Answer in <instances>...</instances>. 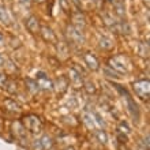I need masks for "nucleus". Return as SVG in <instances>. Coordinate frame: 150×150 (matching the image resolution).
Segmentation results:
<instances>
[{"label": "nucleus", "mask_w": 150, "mask_h": 150, "mask_svg": "<svg viewBox=\"0 0 150 150\" xmlns=\"http://www.w3.org/2000/svg\"><path fill=\"white\" fill-rule=\"evenodd\" d=\"M23 127L28 128L33 134H38V132H41L42 124H41V120H40L37 116L29 115V116H26V117L23 119Z\"/></svg>", "instance_id": "1"}, {"label": "nucleus", "mask_w": 150, "mask_h": 150, "mask_svg": "<svg viewBox=\"0 0 150 150\" xmlns=\"http://www.w3.org/2000/svg\"><path fill=\"white\" fill-rule=\"evenodd\" d=\"M134 90L141 98L149 97V81H138L134 83Z\"/></svg>", "instance_id": "2"}, {"label": "nucleus", "mask_w": 150, "mask_h": 150, "mask_svg": "<svg viewBox=\"0 0 150 150\" xmlns=\"http://www.w3.org/2000/svg\"><path fill=\"white\" fill-rule=\"evenodd\" d=\"M67 37H68V40L71 41V42H74V44H81L83 42V34L81 33V30L79 29H76V28H74V26H70V28H67Z\"/></svg>", "instance_id": "3"}, {"label": "nucleus", "mask_w": 150, "mask_h": 150, "mask_svg": "<svg viewBox=\"0 0 150 150\" xmlns=\"http://www.w3.org/2000/svg\"><path fill=\"white\" fill-rule=\"evenodd\" d=\"M116 89H119V90L122 91V93H124V96H126V98H127V103H128V107H130V111H131V115L134 116V119L138 122V119H139V111H138V107H137V104L132 101V98L130 97V94L127 93L124 89H122V87L119 86V85H113Z\"/></svg>", "instance_id": "4"}, {"label": "nucleus", "mask_w": 150, "mask_h": 150, "mask_svg": "<svg viewBox=\"0 0 150 150\" xmlns=\"http://www.w3.org/2000/svg\"><path fill=\"white\" fill-rule=\"evenodd\" d=\"M36 83L38 85V87L44 89V90H52V89H53L52 81L48 78L45 74H42V72H38V74H37V82Z\"/></svg>", "instance_id": "5"}, {"label": "nucleus", "mask_w": 150, "mask_h": 150, "mask_svg": "<svg viewBox=\"0 0 150 150\" xmlns=\"http://www.w3.org/2000/svg\"><path fill=\"white\" fill-rule=\"evenodd\" d=\"M85 62H86L87 67L90 68V70H93V71L98 70L100 64H98V60H97V57H96L94 55H91V53H86V55H85Z\"/></svg>", "instance_id": "6"}, {"label": "nucleus", "mask_w": 150, "mask_h": 150, "mask_svg": "<svg viewBox=\"0 0 150 150\" xmlns=\"http://www.w3.org/2000/svg\"><path fill=\"white\" fill-rule=\"evenodd\" d=\"M41 36L42 38L47 41V42H51V44H55L57 40H56V34L52 32L49 28H42L41 29Z\"/></svg>", "instance_id": "7"}, {"label": "nucleus", "mask_w": 150, "mask_h": 150, "mask_svg": "<svg viewBox=\"0 0 150 150\" xmlns=\"http://www.w3.org/2000/svg\"><path fill=\"white\" fill-rule=\"evenodd\" d=\"M26 28L30 33H37L40 30V22L36 16H30L28 21H26Z\"/></svg>", "instance_id": "8"}, {"label": "nucleus", "mask_w": 150, "mask_h": 150, "mask_svg": "<svg viewBox=\"0 0 150 150\" xmlns=\"http://www.w3.org/2000/svg\"><path fill=\"white\" fill-rule=\"evenodd\" d=\"M12 131H14V134H15L16 138L25 139V141H26V132H25L23 124H21V123L15 122V123H14V126H12Z\"/></svg>", "instance_id": "9"}, {"label": "nucleus", "mask_w": 150, "mask_h": 150, "mask_svg": "<svg viewBox=\"0 0 150 150\" xmlns=\"http://www.w3.org/2000/svg\"><path fill=\"white\" fill-rule=\"evenodd\" d=\"M109 66H111V67L113 68L116 72H126L127 71L126 66L119 62V57H113V59L109 60Z\"/></svg>", "instance_id": "10"}, {"label": "nucleus", "mask_w": 150, "mask_h": 150, "mask_svg": "<svg viewBox=\"0 0 150 150\" xmlns=\"http://www.w3.org/2000/svg\"><path fill=\"white\" fill-rule=\"evenodd\" d=\"M83 122L89 128H96V122H94V116L90 113V112H85L83 113Z\"/></svg>", "instance_id": "11"}, {"label": "nucleus", "mask_w": 150, "mask_h": 150, "mask_svg": "<svg viewBox=\"0 0 150 150\" xmlns=\"http://www.w3.org/2000/svg\"><path fill=\"white\" fill-rule=\"evenodd\" d=\"M10 21H11V18H10V14H8V11L6 10V7L4 6H1L0 4V22L4 25H10Z\"/></svg>", "instance_id": "12"}, {"label": "nucleus", "mask_w": 150, "mask_h": 150, "mask_svg": "<svg viewBox=\"0 0 150 150\" xmlns=\"http://www.w3.org/2000/svg\"><path fill=\"white\" fill-rule=\"evenodd\" d=\"M70 79H71L74 85L76 87H81L82 86V78H81V75L79 72H76L75 70H70Z\"/></svg>", "instance_id": "13"}, {"label": "nucleus", "mask_w": 150, "mask_h": 150, "mask_svg": "<svg viewBox=\"0 0 150 150\" xmlns=\"http://www.w3.org/2000/svg\"><path fill=\"white\" fill-rule=\"evenodd\" d=\"M67 86H68V81L64 78V76H60V78L57 79V82H56V89H57V91L63 93V91H66Z\"/></svg>", "instance_id": "14"}, {"label": "nucleus", "mask_w": 150, "mask_h": 150, "mask_svg": "<svg viewBox=\"0 0 150 150\" xmlns=\"http://www.w3.org/2000/svg\"><path fill=\"white\" fill-rule=\"evenodd\" d=\"M4 105H6V108H7L8 111H12V112H19L21 111L19 105H18V104H16L14 100H11V98L6 100V101H4Z\"/></svg>", "instance_id": "15"}, {"label": "nucleus", "mask_w": 150, "mask_h": 150, "mask_svg": "<svg viewBox=\"0 0 150 150\" xmlns=\"http://www.w3.org/2000/svg\"><path fill=\"white\" fill-rule=\"evenodd\" d=\"M40 143H41V146H42V150H51L52 146H53V141H52L48 135H44L42 139L40 141Z\"/></svg>", "instance_id": "16"}, {"label": "nucleus", "mask_w": 150, "mask_h": 150, "mask_svg": "<svg viewBox=\"0 0 150 150\" xmlns=\"http://www.w3.org/2000/svg\"><path fill=\"white\" fill-rule=\"evenodd\" d=\"M72 19H74V23L76 25V29H82L83 26H85V18H83L82 14H79V12H76L74 16H72Z\"/></svg>", "instance_id": "17"}, {"label": "nucleus", "mask_w": 150, "mask_h": 150, "mask_svg": "<svg viewBox=\"0 0 150 150\" xmlns=\"http://www.w3.org/2000/svg\"><path fill=\"white\" fill-rule=\"evenodd\" d=\"M115 10H116L119 16L124 15V3H123V0H117V1L115 3Z\"/></svg>", "instance_id": "18"}, {"label": "nucleus", "mask_w": 150, "mask_h": 150, "mask_svg": "<svg viewBox=\"0 0 150 150\" xmlns=\"http://www.w3.org/2000/svg\"><path fill=\"white\" fill-rule=\"evenodd\" d=\"M100 47L103 48V49H111L112 48V41L107 37H103V38L100 40Z\"/></svg>", "instance_id": "19"}, {"label": "nucleus", "mask_w": 150, "mask_h": 150, "mask_svg": "<svg viewBox=\"0 0 150 150\" xmlns=\"http://www.w3.org/2000/svg\"><path fill=\"white\" fill-rule=\"evenodd\" d=\"M96 135H97V139H98L103 145H105V143H107L108 138H107V134H105V131H104V130H97Z\"/></svg>", "instance_id": "20"}, {"label": "nucleus", "mask_w": 150, "mask_h": 150, "mask_svg": "<svg viewBox=\"0 0 150 150\" xmlns=\"http://www.w3.org/2000/svg\"><path fill=\"white\" fill-rule=\"evenodd\" d=\"M26 83L29 85V89H30V91L32 93H36L37 90H38V85L36 83V81H32V79H26Z\"/></svg>", "instance_id": "21"}, {"label": "nucleus", "mask_w": 150, "mask_h": 150, "mask_svg": "<svg viewBox=\"0 0 150 150\" xmlns=\"http://www.w3.org/2000/svg\"><path fill=\"white\" fill-rule=\"evenodd\" d=\"M139 53H141L142 56L149 55V47H147V44L141 42V45H139Z\"/></svg>", "instance_id": "22"}, {"label": "nucleus", "mask_w": 150, "mask_h": 150, "mask_svg": "<svg viewBox=\"0 0 150 150\" xmlns=\"http://www.w3.org/2000/svg\"><path fill=\"white\" fill-rule=\"evenodd\" d=\"M60 1V6H62V8H63L66 12H70L71 11V7H70V1L68 0H59Z\"/></svg>", "instance_id": "23"}, {"label": "nucleus", "mask_w": 150, "mask_h": 150, "mask_svg": "<svg viewBox=\"0 0 150 150\" xmlns=\"http://www.w3.org/2000/svg\"><path fill=\"white\" fill-rule=\"evenodd\" d=\"M8 85V79H7V75H4L0 72V87H6Z\"/></svg>", "instance_id": "24"}, {"label": "nucleus", "mask_w": 150, "mask_h": 150, "mask_svg": "<svg viewBox=\"0 0 150 150\" xmlns=\"http://www.w3.org/2000/svg\"><path fill=\"white\" fill-rule=\"evenodd\" d=\"M85 87H86L87 93H90V94H94L96 93V87H94V85H93L91 82H87L86 85H85Z\"/></svg>", "instance_id": "25"}, {"label": "nucleus", "mask_w": 150, "mask_h": 150, "mask_svg": "<svg viewBox=\"0 0 150 150\" xmlns=\"http://www.w3.org/2000/svg\"><path fill=\"white\" fill-rule=\"evenodd\" d=\"M105 74H108V76H113V78H119L120 75H117V72L116 71H109V70H105Z\"/></svg>", "instance_id": "26"}, {"label": "nucleus", "mask_w": 150, "mask_h": 150, "mask_svg": "<svg viewBox=\"0 0 150 150\" xmlns=\"http://www.w3.org/2000/svg\"><path fill=\"white\" fill-rule=\"evenodd\" d=\"M34 150H42V146H41V143H40V141L34 142Z\"/></svg>", "instance_id": "27"}, {"label": "nucleus", "mask_w": 150, "mask_h": 150, "mask_svg": "<svg viewBox=\"0 0 150 150\" xmlns=\"http://www.w3.org/2000/svg\"><path fill=\"white\" fill-rule=\"evenodd\" d=\"M119 128H120V131H124V132H128V127L126 126V124H120V127H119Z\"/></svg>", "instance_id": "28"}, {"label": "nucleus", "mask_w": 150, "mask_h": 150, "mask_svg": "<svg viewBox=\"0 0 150 150\" xmlns=\"http://www.w3.org/2000/svg\"><path fill=\"white\" fill-rule=\"evenodd\" d=\"M4 63H6V59H4V56L0 53V66H4Z\"/></svg>", "instance_id": "29"}, {"label": "nucleus", "mask_w": 150, "mask_h": 150, "mask_svg": "<svg viewBox=\"0 0 150 150\" xmlns=\"http://www.w3.org/2000/svg\"><path fill=\"white\" fill-rule=\"evenodd\" d=\"M119 139H120V142H123V143L127 142V138L126 137H123V135H119Z\"/></svg>", "instance_id": "30"}, {"label": "nucleus", "mask_w": 150, "mask_h": 150, "mask_svg": "<svg viewBox=\"0 0 150 150\" xmlns=\"http://www.w3.org/2000/svg\"><path fill=\"white\" fill-rule=\"evenodd\" d=\"M3 41H4V40H3V36H1V34H0V47H1V45H3Z\"/></svg>", "instance_id": "31"}, {"label": "nucleus", "mask_w": 150, "mask_h": 150, "mask_svg": "<svg viewBox=\"0 0 150 150\" xmlns=\"http://www.w3.org/2000/svg\"><path fill=\"white\" fill-rule=\"evenodd\" d=\"M19 1H22V3H28L29 0H19Z\"/></svg>", "instance_id": "32"}]
</instances>
